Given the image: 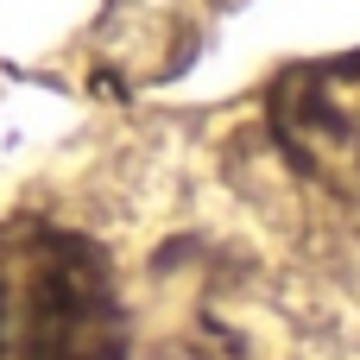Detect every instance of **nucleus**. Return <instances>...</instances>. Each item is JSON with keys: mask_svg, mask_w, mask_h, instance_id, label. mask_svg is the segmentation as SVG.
Wrapping results in <instances>:
<instances>
[{"mask_svg": "<svg viewBox=\"0 0 360 360\" xmlns=\"http://www.w3.org/2000/svg\"><path fill=\"white\" fill-rule=\"evenodd\" d=\"M272 133L297 171L360 196V51L285 70L272 89Z\"/></svg>", "mask_w": 360, "mask_h": 360, "instance_id": "f03ea898", "label": "nucleus"}, {"mask_svg": "<svg viewBox=\"0 0 360 360\" xmlns=\"http://www.w3.org/2000/svg\"><path fill=\"white\" fill-rule=\"evenodd\" d=\"M0 360H127L120 285L89 234L0 221Z\"/></svg>", "mask_w": 360, "mask_h": 360, "instance_id": "f257e3e1", "label": "nucleus"}]
</instances>
